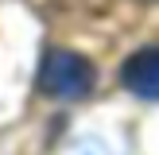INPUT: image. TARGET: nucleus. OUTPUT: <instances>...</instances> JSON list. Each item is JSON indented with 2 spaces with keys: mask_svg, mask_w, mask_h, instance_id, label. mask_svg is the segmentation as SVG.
Segmentation results:
<instances>
[{
  "mask_svg": "<svg viewBox=\"0 0 159 155\" xmlns=\"http://www.w3.org/2000/svg\"><path fill=\"white\" fill-rule=\"evenodd\" d=\"M93 85H97V70H93V62L85 58V54L62 51V46H54V51L43 54V66H39V89H43L47 97L82 101V97L93 93Z\"/></svg>",
  "mask_w": 159,
  "mask_h": 155,
  "instance_id": "obj_1",
  "label": "nucleus"
},
{
  "mask_svg": "<svg viewBox=\"0 0 159 155\" xmlns=\"http://www.w3.org/2000/svg\"><path fill=\"white\" fill-rule=\"evenodd\" d=\"M120 82H124V89L136 93V97L159 101V46H144V51H136L128 62H124Z\"/></svg>",
  "mask_w": 159,
  "mask_h": 155,
  "instance_id": "obj_2",
  "label": "nucleus"
}]
</instances>
